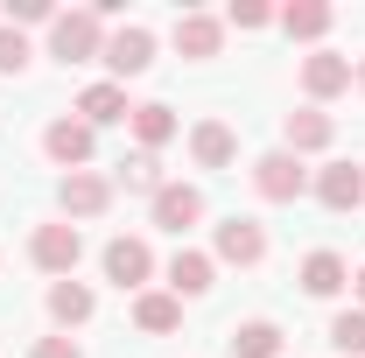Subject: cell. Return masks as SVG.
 I'll use <instances>...</instances> for the list:
<instances>
[{"label":"cell","instance_id":"obj_1","mask_svg":"<svg viewBox=\"0 0 365 358\" xmlns=\"http://www.w3.org/2000/svg\"><path fill=\"white\" fill-rule=\"evenodd\" d=\"M49 56H63V63H91V56H106V21H98L91 7L56 14V21H49Z\"/></svg>","mask_w":365,"mask_h":358},{"label":"cell","instance_id":"obj_2","mask_svg":"<svg viewBox=\"0 0 365 358\" xmlns=\"http://www.w3.org/2000/svg\"><path fill=\"white\" fill-rule=\"evenodd\" d=\"M253 190L267 197V204H295L302 190H309V169H302V155H288V148H274L253 162Z\"/></svg>","mask_w":365,"mask_h":358},{"label":"cell","instance_id":"obj_3","mask_svg":"<svg viewBox=\"0 0 365 358\" xmlns=\"http://www.w3.org/2000/svg\"><path fill=\"white\" fill-rule=\"evenodd\" d=\"M148 211H155V225H162V232H190V225L204 218V190H197V183H162V190H155V197H148Z\"/></svg>","mask_w":365,"mask_h":358},{"label":"cell","instance_id":"obj_4","mask_svg":"<svg viewBox=\"0 0 365 358\" xmlns=\"http://www.w3.org/2000/svg\"><path fill=\"white\" fill-rule=\"evenodd\" d=\"M36 267L56 274V281H71V267H78V253H85V239H78V225H36Z\"/></svg>","mask_w":365,"mask_h":358},{"label":"cell","instance_id":"obj_5","mask_svg":"<svg viewBox=\"0 0 365 358\" xmlns=\"http://www.w3.org/2000/svg\"><path fill=\"white\" fill-rule=\"evenodd\" d=\"M56 204H63L71 218H98V211L113 204V183H106V176H91V169H71V176L56 183Z\"/></svg>","mask_w":365,"mask_h":358},{"label":"cell","instance_id":"obj_6","mask_svg":"<svg viewBox=\"0 0 365 358\" xmlns=\"http://www.w3.org/2000/svg\"><path fill=\"white\" fill-rule=\"evenodd\" d=\"M317 204H323V211H359V204H365V169H351V162L317 169Z\"/></svg>","mask_w":365,"mask_h":358},{"label":"cell","instance_id":"obj_7","mask_svg":"<svg viewBox=\"0 0 365 358\" xmlns=\"http://www.w3.org/2000/svg\"><path fill=\"white\" fill-rule=\"evenodd\" d=\"M218 260H232V267H260L267 260V232L253 218H225L218 225Z\"/></svg>","mask_w":365,"mask_h":358},{"label":"cell","instance_id":"obj_8","mask_svg":"<svg viewBox=\"0 0 365 358\" xmlns=\"http://www.w3.org/2000/svg\"><path fill=\"white\" fill-rule=\"evenodd\" d=\"M281 140H288V155H317V148L337 140V120L317 113V106H302V113H288V120H281Z\"/></svg>","mask_w":365,"mask_h":358},{"label":"cell","instance_id":"obj_9","mask_svg":"<svg viewBox=\"0 0 365 358\" xmlns=\"http://www.w3.org/2000/svg\"><path fill=\"white\" fill-rule=\"evenodd\" d=\"M148 274H155L148 239H113V246H106V281H113V288H140Z\"/></svg>","mask_w":365,"mask_h":358},{"label":"cell","instance_id":"obj_10","mask_svg":"<svg viewBox=\"0 0 365 358\" xmlns=\"http://www.w3.org/2000/svg\"><path fill=\"white\" fill-rule=\"evenodd\" d=\"M43 148H49V162H63V169H85L98 140H91L85 120H49V127H43Z\"/></svg>","mask_w":365,"mask_h":358},{"label":"cell","instance_id":"obj_11","mask_svg":"<svg viewBox=\"0 0 365 358\" xmlns=\"http://www.w3.org/2000/svg\"><path fill=\"white\" fill-rule=\"evenodd\" d=\"M106 63H113V78H140V71L155 63V36H148V29H120V36H106Z\"/></svg>","mask_w":365,"mask_h":358},{"label":"cell","instance_id":"obj_12","mask_svg":"<svg viewBox=\"0 0 365 358\" xmlns=\"http://www.w3.org/2000/svg\"><path fill=\"white\" fill-rule=\"evenodd\" d=\"M78 113H85V127H113V120H134V106H127V85H85V98H78Z\"/></svg>","mask_w":365,"mask_h":358},{"label":"cell","instance_id":"obj_13","mask_svg":"<svg viewBox=\"0 0 365 358\" xmlns=\"http://www.w3.org/2000/svg\"><path fill=\"white\" fill-rule=\"evenodd\" d=\"M190 155H197L204 169H225L232 155H239V134H232L225 120H197V127H190Z\"/></svg>","mask_w":365,"mask_h":358},{"label":"cell","instance_id":"obj_14","mask_svg":"<svg viewBox=\"0 0 365 358\" xmlns=\"http://www.w3.org/2000/svg\"><path fill=\"white\" fill-rule=\"evenodd\" d=\"M302 85H309V98H337V91L351 85V56H330V49H317V56L302 63Z\"/></svg>","mask_w":365,"mask_h":358},{"label":"cell","instance_id":"obj_15","mask_svg":"<svg viewBox=\"0 0 365 358\" xmlns=\"http://www.w3.org/2000/svg\"><path fill=\"white\" fill-rule=\"evenodd\" d=\"M134 323L148 330V337H169V330L182 323V295H162V288L134 295Z\"/></svg>","mask_w":365,"mask_h":358},{"label":"cell","instance_id":"obj_16","mask_svg":"<svg viewBox=\"0 0 365 358\" xmlns=\"http://www.w3.org/2000/svg\"><path fill=\"white\" fill-rule=\"evenodd\" d=\"M225 43V21H211V14H176V49L182 56H218Z\"/></svg>","mask_w":365,"mask_h":358},{"label":"cell","instance_id":"obj_17","mask_svg":"<svg viewBox=\"0 0 365 358\" xmlns=\"http://www.w3.org/2000/svg\"><path fill=\"white\" fill-rule=\"evenodd\" d=\"M204 288H211V253L176 246V260H169V295H204Z\"/></svg>","mask_w":365,"mask_h":358},{"label":"cell","instance_id":"obj_18","mask_svg":"<svg viewBox=\"0 0 365 358\" xmlns=\"http://www.w3.org/2000/svg\"><path fill=\"white\" fill-rule=\"evenodd\" d=\"M225 344H232V358H281V330H274L267 316H253V323L232 330Z\"/></svg>","mask_w":365,"mask_h":358},{"label":"cell","instance_id":"obj_19","mask_svg":"<svg viewBox=\"0 0 365 358\" xmlns=\"http://www.w3.org/2000/svg\"><path fill=\"white\" fill-rule=\"evenodd\" d=\"M91 310H98V302H91L85 281H56V288H49V316H56V323H91Z\"/></svg>","mask_w":365,"mask_h":358},{"label":"cell","instance_id":"obj_20","mask_svg":"<svg viewBox=\"0 0 365 358\" xmlns=\"http://www.w3.org/2000/svg\"><path fill=\"white\" fill-rule=\"evenodd\" d=\"M344 281H351V267H344L337 253H309V260H302V288H309V295H337Z\"/></svg>","mask_w":365,"mask_h":358},{"label":"cell","instance_id":"obj_21","mask_svg":"<svg viewBox=\"0 0 365 358\" xmlns=\"http://www.w3.org/2000/svg\"><path fill=\"white\" fill-rule=\"evenodd\" d=\"M281 29H288L295 43H317L323 29H330V7H323V0H295V7L281 14Z\"/></svg>","mask_w":365,"mask_h":358},{"label":"cell","instance_id":"obj_22","mask_svg":"<svg viewBox=\"0 0 365 358\" xmlns=\"http://www.w3.org/2000/svg\"><path fill=\"white\" fill-rule=\"evenodd\" d=\"M134 134H140V148L155 155L162 140H176V113H169V106H134Z\"/></svg>","mask_w":365,"mask_h":358},{"label":"cell","instance_id":"obj_23","mask_svg":"<svg viewBox=\"0 0 365 358\" xmlns=\"http://www.w3.org/2000/svg\"><path fill=\"white\" fill-rule=\"evenodd\" d=\"M113 183H127V190H148V197H155V190H162V162L140 148V155H127V162H120V176H113Z\"/></svg>","mask_w":365,"mask_h":358},{"label":"cell","instance_id":"obj_24","mask_svg":"<svg viewBox=\"0 0 365 358\" xmlns=\"http://www.w3.org/2000/svg\"><path fill=\"white\" fill-rule=\"evenodd\" d=\"M330 344L344 358H365V310H344V316H330Z\"/></svg>","mask_w":365,"mask_h":358},{"label":"cell","instance_id":"obj_25","mask_svg":"<svg viewBox=\"0 0 365 358\" xmlns=\"http://www.w3.org/2000/svg\"><path fill=\"white\" fill-rule=\"evenodd\" d=\"M29 63V43H21V29H0V78H14Z\"/></svg>","mask_w":365,"mask_h":358},{"label":"cell","instance_id":"obj_26","mask_svg":"<svg viewBox=\"0 0 365 358\" xmlns=\"http://www.w3.org/2000/svg\"><path fill=\"white\" fill-rule=\"evenodd\" d=\"M225 21H232V29H267L274 14L260 7V0H232V14H225Z\"/></svg>","mask_w":365,"mask_h":358},{"label":"cell","instance_id":"obj_27","mask_svg":"<svg viewBox=\"0 0 365 358\" xmlns=\"http://www.w3.org/2000/svg\"><path fill=\"white\" fill-rule=\"evenodd\" d=\"M29 358H85V352H78L71 337H36V352H29Z\"/></svg>","mask_w":365,"mask_h":358},{"label":"cell","instance_id":"obj_28","mask_svg":"<svg viewBox=\"0 0 365 358\" xmlns=\"http://www.w3.org/2000/svg\"><path fill=\"white\" fill-rule=\"evenodd\" d=\"M14 21H56V7L49 0H14Z\"/></svg>","mask_w":365,"mask_h":358},{"label":"cell","instance_id":"obj_29","mask_svg":"<svg viewBox=\"0 0 365 358\" xmlns=\"http://www.w3.org/2000/svg\"><path fill=\"white\" fill-rule=\"evenodd\" d=\"M351 288H359V310H365V267H359V274H351Z\"/></svg>","mask_w":365,"mask_h":358},{"label":"cell","instance_id":"obj_30","mask_svg":"<svg viewBox=\"0 0 365 358\" xmlns=\"http://www.w3.org/2000/svg\"><path fill=\"white\" fill-rule=\"evenodd\" d=\"M351 78H359V91H365V56H359V71H351Z\"/></svg>","mask_w":365,"mask_h":358}]
</instances>
